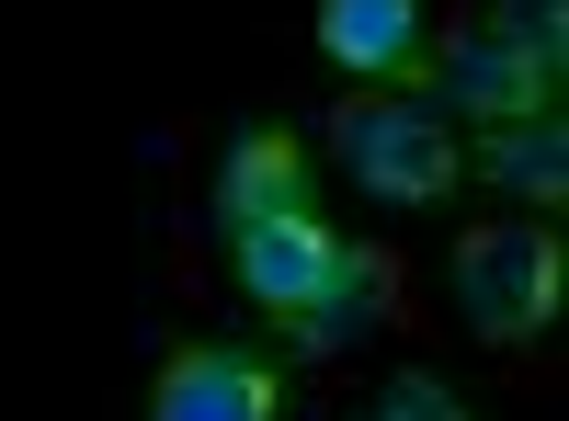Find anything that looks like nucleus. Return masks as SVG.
I'll return each instance as SVG.
<instances>
[{"mask_svg":"<svg viewBox=\"0 0 569 421\" xmlns=\"http://www.w3.org/2000/svg\"><path fill=\"white\" fill-rule=\"evenodd\" d=\"M467 171H490L501 194H525L536 217H558V194H569V126H558V103L547 114H501L479 149H467Z\"/></svg>","mask_w":569,"mask_h":421,"instance_id":"nucleus-9","label":"nucleus"},{"mask_svg":"<svg viewBox=\"0 0 569 421\" xmlns=\"http://www.w3.org/2000/svg\"><path fill=\"white\" fill-rule=\"evenodd\" d=\"M365 421H479V410H467V399L433 377V364H399V377L365 399Z\"/></svg>","mask_w":569,"mask_h":421,"instance_id":"nucleus-10","label":"nucleus"},{"mask_svg":"<svg viewBox=\"0 0 569 421\" xmlns=\"http://www.w3.org/2000/svg\"><path fill=\"white\" fill-rule=\"evenodd\" d=\"M319 58L365 91H421L433 23H421V0H319Z\"/></svg>","mask_w":569,"mask_h":421,"instance_id":"nucleus-6","label":"nucleus"},{"mask_svg":"<svg viewBox=\"0 0 569 421\" xmlns=\"http://www.w3.org/2000/svg\"><path fill=\"white\" fill-rule=\"evenodd\" d=\"M558 58H569L558 0H479V12L445 34V58H421V103H445L467 126L547 114L558 103Z\"/></svg>","mask_w":569,"mask_h":421,"instance_id":"nucleus-1","label":"nucleus"},{"mask_svg":"<svg viewBox=\"0 0 569 421\" xmlns=\"http://www.w3.org/2000/svg\"><path fill=\"white\" fill-rule=\"evenodd\" d=\"M308 206V137L297 126H240L217 160V228H251V217H284Z\"/></svg>","mask_w":569,"mask_h":421,"instance_id":"nucleus-8","label":"nucleus"},{"mask_svg":"<svg viewBox=\"0 0 569 421\" xmlns=\"http://www.w3.org/2000/svg\"><path fill=\"white\" fill-rule=\"evenodd\" d=\"M388 319H399V262L376 251V240H342L330 273L273 319V331H284V353H342V342H365V331H388Z\"/></svg>","mask_w":569,"mask_h":421,"instance_id":"nucleus-5","label":"nucleus"},{"mask_svg":"<svg viewBox=\"0 0 569 421\" xmlns=\"http://www.w3.org/2000/svg\"><path fill=\"white\" fill-rule=\"evenodd\" d=\"M330 160H342L376 206H445L467 182V137L445 126V103L421 91H353L330 114Z\"/></svg>","mask_w":569,"mask_h":421,"instance_id":"nucleus-2","label":"nucleus"},{"mask_svg":"<svg viewBox=\"0 0 569 421\" xmlns=\"http://www.w3.org/2000/svg\"><path fill=\"white\" fill-rule=\"evenodd\" d=\"M149 421H284V364L251 342H182L149 388Z\"/></svg>","mask_w":569,"mask_h":421,"instance_id":"nucleus-4","label":"nucleus"},{"mask_svg":"<svg viewBox=\"0 0 569 421\" xmlns=\"http://www.w3.org/2000/svg\"><path fill=\"white\" fill-rule=\"evenodd\" d=\"M330 251H342V228H330L319 206H284V217H251V228H228V273H240V297L262 308V319H284L319 273H330Z\"/></svg>","mask_w":569,"mask_h":421,"instance_id":"nucleus-7","label":"nucleus"},{"mask_svg":"<svg viewBox=\"0 0 569 421\" xmlns=\"http://www.w3.org/2000/svg\"><path fill=\"white\" fill-rule=\"evenodd\" d=\"M558 285H569L558 217H490V228L456 240V308H467V331L501 342V353L536 342L547 319H558Z\"/></svg>","mask_w":569,"mask_h":421,"instance_id":"nucleus-3","label":"nucleus"}]
</instances>
